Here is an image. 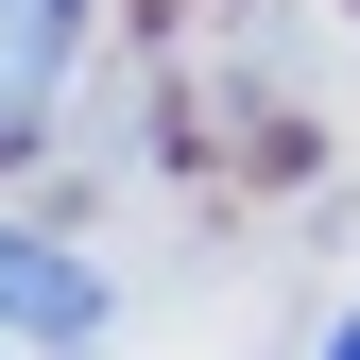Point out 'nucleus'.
<instances>
[{"mask_svg":"<svg viewBox=\"0 0 360 360\" xmlns=\"http://www.w3.org/2000/svg\"><path fill=\"white\" fill-rule=\"evenodd\" d=\"M326 360H360V309H343V343H326Z\"/></svg>","mask_w":360,"mask_h":360,"instance_id":"nucleus-3","label":"nucleus"},{"mask_svg":"<svg viewBox=\"0 0 360 360\" xmlns=\"http://www.w3.org/2000/svg\"><path fill=\"white\" fill-rule=\"evenodd\" d=\"M69 52H86V0H0V172L52 138V103H69Z\"/></svg>","mask_w":360,"mask_h":360,"instance_id":"nucleus-1","label":"nucleus"},{"mask_svg":"<svg viewBox=\"0 0 360 360\" xmlns=\"http://www.w3.org/2000/svg\"><path fill=\"white\" fill-rule=\"evenodd\" d=\"M0 326H18V343H103V275L0 223Z\"/></svg>","mask_w":360,"mask_h":360,"instance_id":"nucleus-2","label":"nucleus"}]
</instances>
